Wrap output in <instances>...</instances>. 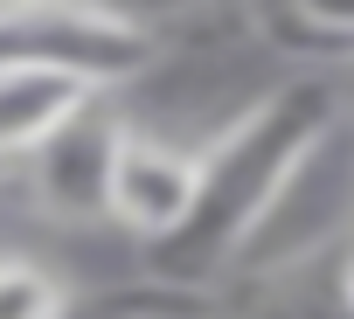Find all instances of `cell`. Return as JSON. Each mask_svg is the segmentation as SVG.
I'll return each mask as SVG.
<instances>
[{"label":"cell","instance_id":"8992f818","mask_svg":"<svg viewBox=\"0 0 354 319\" xmlns=\"http://www.w3.org/2000/svg\"><path fill=\"white\" fill-rule=\"evenodd\" d=\"M104 90L70 77V70H42V63H0V167H21L28 153H42L77 111H91Z\"/></svg>","mask_w":354,"mask_h":319},{"label":"cell","instance_id":"5b68a950","mask_svg":"<svg viewBox=\"0 0 354 319\" xmlns=\"http://www.w3.org/2000/svg\"><path fill=\"white\" fill-rule=\"evenodd\" d=\"M202 195V146H181L167 132H146V125H125V146H118V167H111V222L132 236V243H167L174 229L188 222Z\"/></svg>","mask_w":354,"mask_h":319},{"label":"cell","instance_id":"7a4b0ae2","mask_svg":"<svg viewBox=\"0 0 354 319\" xmlns=\"http://www.w3.org/2000/svg\"><path fill=\"white\" fill-rule=\"evenodd\" d=\"M347 236H354V111H340L292 160V174L278 181V195L257 215L236 264L257 278H278V271H299L313 257H333Z\"/></svg>","mask_w":354,"mask_h":319},{"label":"cell","instance_id":"ba28073f","mask_svg":"<svg viewBox=\"0 0 354 319\" xmlns=\"http://www.w3.org/2000/svg\"><path fill=\"white\" fill-rule=\"evenodd\" d=\"M292 28L319 35L326 56H354V0H285L278 8Z\"/></svg>","mask_w":354,"mask_h":319},{"label":"cell","instance_id":"8fae6325","mask_svg":"<svg viewBox=\"0 0 354 319\" xmlns=\"http://www.w3.org/2000/svg\"><path fill=\"white\" fill-rule=\"evenodd\" d=\"M15 8H56V0H0V14H15Z\"/></svg>","mask_w":354,"mask_h":319},{"label":"cell","instance_id":"6da1fadb","mask_svg":"<svg viewBox=\"0 0 354 319\" xmlns=\"http://www.w3.org/2000/svg\"><path fill=\"white\" fill-rule=\"evenodd\" d=\"M340 118V97L326 84H285L250 97L209 146H202V195L188 209V222L167 243H153V271L181 291H202L223 264L243 257L257 215L271 209L278 181L292 174V160Z\"/></svg>","mask_w":354,"mask_h":319},{"label":"cell","instance_id":"52a82bcc","mask_svg":"<svg viewBox=\"0 0 354 319\" xmlns=\"http://www.w3.org/2000/svg\"><path fill=\"white\" fill-rule=\"evenodd\" d=\"M0 319H70V284L35 257H0Z\"/></svg>","mask_w":354,"mask_h":319},{"label":"cell","instance_id":"3957f363","mask_svg":"<svg viewBox=\"0 0 354 319\" xmlns=\"http://www.w3.org/2000/svg\"><path fill=\"white\" fill-rule=\"evenodd\" d=\"M0 63H42L97 84L104 97L139 84L160 63V35L97 8V0H56V8H15L0 14Z\"/></svg>","mask_w":354,"mask_h":319},{"label":"cell","instance_id":"277c9868","mask_svg":"<svg viewBox=\"0 0 354 319\" xmlns=\"http://www.w3.org/2000/svg\"><path fill=\"white\" fill-rule=\"evenodd\" d=\"M125 111L111 97H97L91 111H77L42 153L21 160V188L35 202L42 222L63 229H91L111 222V167H118V146H125Z\"/></svg>","mask_w":354,"mask_h":319},{"label":"cell","instance_id":"30bf717a","mask_svg":"<svg viewBox=\"0 0 354 319\" xmlns=\"http://www.w3.org/2000/svg\"><path fill=\"white\" fill-rule=\"evenodd\" d=\"M340 291H347V305H354V236L340 243Z\"/></svg>","mask_w":354,"mask_h":319},{"label":"cell","instance_id":"9c48e42d","mask_svg":"<svg viewBox=\"0 0 354 319\" xmlns=\"http://www.w3.org/2000/svg\"><path fill=\"white\" fill-rule=\"evenodd\" d=\"M97 8H111V14H125V21H139V28H167V21H188V14H202V8H216V0H97Z\"/></svg>","mask_w":354,"mask_h":319}]
</instances>
